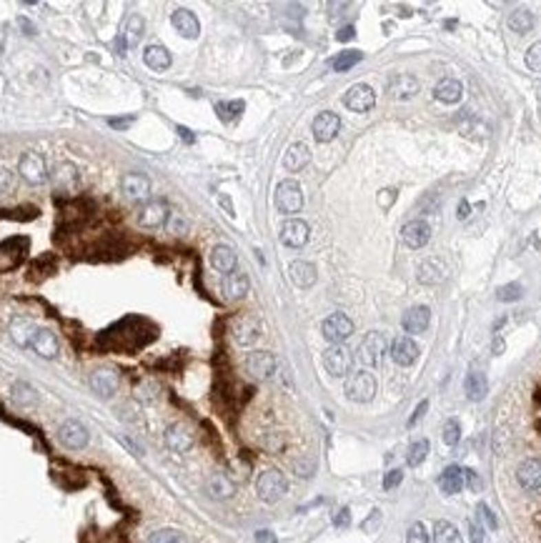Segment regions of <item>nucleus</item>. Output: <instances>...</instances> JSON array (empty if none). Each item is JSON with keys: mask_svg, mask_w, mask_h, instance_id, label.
<instances>
[{"mask_svg": "<svg viewBox=\"0 0 541 543\" xmlns=\"http://www.w3.org/2000/svg\"><path fill=\"white\" fill-rule=\"evenodd\" d=\"M441 438H444L446 446H456L458 438H461V423H458L456 418H449L444 423V428H441Z\"/></svg>", "mask_w": 541, "mask_h": 543, "instance_id": "obj_44", "label": "nucleus"}, {"mask_svg": "<svg viewBox=\"0 0 541 543\" xmlns=\"http://www.w3.org/2000/svg\"><path fill=\"white\" fill-rule=\"evenodd\" d=\"M13 188V175L0 168V191H10Z\"/></svg>", "mask_w": 541, "mask_h": 543, "instance_id": "obj_56", "label": "nucleus"}, {"mask_svg": "<svg viewBox=\"0 0 541 543\" xmlns=\"http://www.w3.org/2000/svg\"><path fill=\"white\" fill-rule=\"evenodd\" d=\"M166 220H168V208L163 200H148L146 206L138 211V226L148 228V231L160 228Z\"/></svg>", "mask_w": 541, "mask_h": 543, "instance_id": "obj_18", "label": "nucleus"}, {"mask_svg": "<svg viewBox=\"0 0 541 543\" xmlns=\"http://www.w3.org/2000/svg\"><path fill=\"white\" fill-rule=\"evenodd\" d=\"M469 538H471V543H486L484 526H479V523L469 521Z\"/></svg>", "mask_w": 541, "mask_h": 543, "instance_id": "obj_53", "label": "nucleus"}, {"mask_svg": "<svg viewBox=\"0 0 541 543\" xmlns=\"http://www.w3.org/2000/svg\"><path fill=\"white\" fill-rule=\"evenodd\" d=\"M418 353H421V348H418L416 341L409 336H399L394 343H391V358H394V363H399V365H414L418 361Z\"/></svg>", "mask_w": 541, "mask_h": 543, "instance_id": "obj_17", "label": "nucleus"}, {"mask_svg": "<svg viewBox=\"0 0 541 543\" xmlns=\"http://www.w3.org/2000/svg\"><path fill=\"white\" fill-rule=\"evenodd\" d=\"M30 348L41 358H56L58 351H61V345H58V338L53 330L48 328H38L35 330L33 341H30Z\"/></svg>", "mask_w": 541, "mask_h": 543, "instance_id": "obj_23", "label": "nucleus"}, {"mask_svg": "<svg viewBox=\"0 0 541 543\" xmlns=\"http://www.w3.org/2000/svg\"><path fill=\"white\" fill-rule=\"evenodd\" d=\"M438 489L449 496L458 493V491L464 489V471L458 466H449L444 473L438 476Z\"/></svg>", "mask_w": 541, "mask_h": 543, "instance_id": "obj_33", "label": "nucleus"}, {"mask_svg": "<svg viewBox=\"0 0 541 543\" xmlns=\"http://www.w3.org/2000/svg\"><path fill=\"white\" fill-rule=\"evenodd\" d=\"M461 96H464V88L454 78H444V81H438L434 85V98H436L438 103H458Z\"/></svg>", "mask_w": 541, "mask_h": 543, "instance_id": "obj_30", "label": "nucleus"}, {"mask_svg": "<svg viewBox=\"0 0 541 543\" xmlns=\"http://www.w3.org/2000/svg\"><path fill=\"white\" fill-rule=\"evenodd\" d=\"M143 61H146V65L151 70H168L171 68V53H168L166 45H158V43H153V45H148L146 53H143Z\"/></svg>", "mask_w": 541, "mask_h": 543, "instance_id": "obj_32", "label": "nucleus"}, {"mask_svg": "<svg viewBox=\"0 0 541 543\" xmlns=\"http://www.w3.org/2000/svg\"><path fill=\"white\" fill-rule=\"evenodd\" d=\"M356 38V28L354 25H346V28H341L339 33H336V41H341V43H346V41H354Z\"/></svg>", "mask_w": 541, "mask_h": 543, "instance_id": "obj_54", "label": "nucleus"}, {"mask_svg": "<svg viewBox=\"0 0 541 543\" xmlns=\"http://www.w3.org/2000/svg\"><path fill=\"white\" fill-rule=\"evenodd\" d=\"M464 483L469 486L471 491H481L484 489V483H481L479 473L476 471H471V468H464Z\"/></svg>", "mask_w": 541, "mask_h": 543, "instance_id": "obj_50", "label": "nucleus"}, {"mask_svg": "<svg viewBox=\"0 0 541 543\" xmlns=\"http://www.w3.org/2000/svg\"><path fill=\"white\" fill-rule=\"evenodd\" d=\"M120 38H123L125 45H136L143 38V18L140 15H128L123 23V30H120Z\"/></svg>", "mask_w": 541, "mask_h": 543, "instance_id": "obj_36", "label": "nucleus"}, {"mask_svg": "<svg viewBox=\"0 0 541 543\" xmlns=\"http://www.w3.org/2000/svg\"><path fill=\"white\" fill-rule=\"evenodd\" d=\"M288 491V481L278 468H268L256 478V493L264 503H276L281 501Z\"/></svg>", "mask_w": 541, "mask_h": 543, "instance_id": "obj_2", "label": "nucleus"}, {"mask_svg": "<svg viewBox=\"0 0 541 543\" xmlns=\"http://www.w3.org/2000/svg\"><path fill=\"white\" fill-rule=\"evenodd\" d=\"M131 120H133V118H118V120H116V118H111L108 123H111L113 128H125V125H131Z\"/></svg>", "mask_w": 541, "mask_h": 543, "instance_id": "obj_60", "label": "nucleus"}, {"mask_svg": "<svg viewBox=\"0 0 541 543\" xmlns=\"http://www.w3.org/2000/svg\"><path fill=\"white\" fill-rule=\"evenodd\" d=\"M389 351V341L383 336L381 330H371L363 336V341L359 343V351H356V358H359L361 365H366V368H374L383 361Z\"/></svg>", "mask_w": 541, "mask_h": 543, "instance_id": "obj_1", "label": "nucleus"}, {"mask_svg": "<svg viewBox=\"0 0 541 543\" xmlns=\"http://www.w3.org/2000/svg\"><path fill=\"white\" fill-rule=\"evenodd\" d=\"M311 238V228L301 218H288L281 226V243L288 248H304Z\"/></svg>", "mask_w": 541, "mask_h": 543, "instance_id": "obj_12", "label": "nucleus"}, {"mask_svg": "<svg viewBox=\"0 0 541 543\" xmlns=\"http://www.w3.org/2000/svg\"><path fill=\"white\" fill-rule=\"evenodd\" d=\"M343 103H346L348 110L354 113H366L376 105V93L371 85H363V83H356L348 88V93L343 96Z\"/></svg>", "mask_w": 541, "mask_h": 543, "instance_id": "obj_11", "label": "nucleus"}, {"mask_svg": "<svg viewBox=\"0 0 541 543\" xmlns=\"http://www.w3.org/2000/svg\"><path fill=\"white\" fill-rule=\"evenodd\" d=\"M258 543H276V538H273V533L270 531H258Z\"/></svg>", "mask_w": 541, "mask_h": 543, "instance_id": "obj_59", "label": "nucleus"}, {"mask_svg": "<svg viewBox=\"0 0 541 543\" xmlns=\"http://www.w3.org/2000/svg\"><path fill=\"white\" fill-rule=\"evenodd\" d=\"M10 393H13V401L18 406H33V403H38V391L30 383H25V381L13 383V391Z\"/></svg>", "mask_w": 541, "mask_h": 543, "instance_id": "obj_38", "label": "nucleus"}, {"mask_svg": "<svg viewBox=\"0 0 541 543\" xmlns=\"http://www.w3.org/2000/svg\"><path fill=\"white\" fill-rule=\"evenodd\" d=\"M90 388L100 396V398H111L113 393L118 391V373L111 368H98L90 373Z\"/></svg>", "mask_w": 541, "mask_h": 543, "instance_id": "obj_19", "label": "nucleus"}, {"mask_svg": "<svg viewBox=\"0 0 541 543\" xmlns=\"http://www.w3.org/2000/svg\"><path fill=\"white\" fill-rule=\"evenodd\" d=\"M313 468H316V463L311 461V458H304V461H296L293 463V471L301 476V478H308V476L313 473Z\"/></svg>", "mask_w": 541, "mask_h": 543, "instance_id": "obj_51", "label": "nucleus"}, {"mask_svg": "<svg viewBox=\"0 0 541 543\" xmlns=\"http://www.w3.org/2000/svg\"><path fill=\"white\" fill-rule=\"evenodd\" d=\"M516 481L524 491L534 493V491L541 489V461L539 458H527L521 461L519 468H516Z\"/></svg>", "mask_w": 541, "mask_h": 543, "instance_id": "obj_15", "label": "nucleus"}, {"mask_svg": "<svg viewBox=\"0 0 541 543\" xmlns=\"http://www.w3.org/2000/svg\"><path fill=\"white\" fill-rule=\"evenodd\" d=\"M18 173H21L23 178L28 180L30 186H41L48 180V171H45V160H43L41 153H23L21 156V163H18Z\"/></svg>", "mask_w": 541, "mask_h": 543, "instance_id": "obj_10", "label": "nucleus"}, {"mask_svg": "<svg viewBox=\"0 0 541 543\" xmlns=\"http://www.w3.org/2000/svg\"><path fill=\"white\" fill-rule=\"evenodd\" d=\"M361 58H363V53H361V50H343V53H339L331 61V68L339 70V73H343V70L354 68L356 63H361Z\"/></svg>", "mask_w": 541, "mask_h": 543, "instance_id": "obj_41", "label": "nucleus"}, {"mask_svg": "<svg viewBox=\"0 0 541 543\" xmlns=\"http://www.w3.org/2000/svg\"><path fill=\"white\" fill-rule=\"evenodd\" d=\"M401 481H403V471H401V468H394V471H389V473L383 476V491L396 489V486H399Z\"/></svg>", "mask_w": 541, "mask_h": 543, "instance_id": "obj_49", "label": "nucleus"}, {"mask_svg": "<svg viewBox=\"0 0 541 543\" xmlns=\"http://www.w3.org/2000/svg\"><path fill=\"white\" fill-rule=\"evenodd\" d=\"M53 183H56V188H58V191H63V193L76 191V186H78V168L73 163H61L56 171H53Z\"/></svg>", "mask_w": 541, "mask_h": 543, "instance_id": "obj_31", "label": "nucleus"}, {"mask_svg": "<svg viewBox=\"0 0 541 543\" xmlns=\"http://www.w3.org/2000/svg\"><path fill=\"white\" fill-rule=\"evenodd\" d=\"M166 446L173 451V454H186L193 448V431L186 426V423H171L166 428Z\"/></svg>", "mask_w": 541, "mask_h": 543, "instance_id": "obj_14", "label": "nucleus"}, {"mask_svg": "<svg viewBox=\"0 0 541 543\" xmlns=\"http://www.w3.org/2000/svg\"><path fill=\"white\" fill-rule=\"evenodd\" d=\"M206 493L213 498V501H229L236 496V483L231 481L226 473H213L209 476V481H206Z\"/></svg>", "mask_w": 541, "mask_h": 543, "instance_id": "obj_22", "label": "nucleus"}, {"mask_svg": "<svg viewBox=\"0 0 541 543\" xmlns=\"http://www.w3.org/2000/svg\"><path fill=\"white\" fill-rule=\"evenodd\" d=\"M401 238L409 248H423L431 241V226L426 220H409L401 228Z\"/></svg>", "mask_w": 541, "mask_h": 543, "instance_id": "obj_21", "label": "nucleus"}, {"mask_svg": "<svg viewBox=\"0 0 541 543\" xmlns=\"http://www.w3.org/2000/svg\"><path fill=\"white\" fill-rule=\"evenodd\" d=\"M248 275L243 273V270H233V273L226 275V281H223V293L226 298L231 301H241L246 293H248Z\"/></svg>", "mask_w": 541, "mask_h": 543, "instance_id": "obj_29", "label": "nucleus"}, {"mask_svg": "<svg viewBox=\"0 0 541 543\" xmlns=\"http://www.w3.org/2000/svg\"><path fill=\"white\" fill-rule=\"evenodd\" d=\"M333 523H336V526H348V523H351V511H348V509H341L339 516L333 518Z\"/></svg>", "mask_w": 541, "mask_h": 543, "instance_id": "obj_57", "label": "nucleus"}, {"mask_svg": "<svg viewBox=\"0 0 541 543\" xmlns=\"http://www.w3.org/2000/svg\"><path fill=\"white\" fill-rule=\"evenodd\" d=\"M311 128H313V138L319 143H328V140H333V138L339 136L341 118L336 113H331V110H323V113H319V116L313 118Z\"/></svg>", "mask_w": 541, "mask_h": 543, "instance_id": "obj_13", "label": "nucleus"}, {"mask_svg": "<svg viewBox=\"0 0 541 543\" xmlns=\"http://www.w3.org/2000/svg\"><path fill=\"white\" fill-rule=\"evenodd\" d=\"M426 408H429V401H421V403H418V406H416V411H414V416H411V418H409V426H416L418 418H421L423 413H426Z\"/></svg>", "mask_w": 541, "mask_h": 543, "instance_id": "obj_55", "label": "nucleus"}, {"mask_svg": "<svg viewBox=\"0 0 541 543\" xmlns=\"http://www.w3.org/2000/svg\"><path fill=\"white\" fill-rule=\"evenodd\" d=\"M288 275H291L293 286H299V288H311L319 273H316V266L308 261H293L288 266Z\"/></svg>", "mask_w": 541, "mask_h": 543, "instance_id": "obj_27", "label": "nucleus"}, {"mask_svg": "<svg viewBox=\"0 0 541 543\" xmlns=\"http://www.w3.org/2000/svg\"><path fill=\"white\" fill-rule=\"evenodd\" d=\"M120 188H123L125 198L131 200H146L151 195V180L143 173H125Z\"/></svg>", "mask_w": 541, "mask_h": 543, "instance_id": "obj_20", "label": "nucleus"}, {"mask_svg": "<svg viewBox=\"0 0 541 543\" xmlns=\"http://www.w3.org/2000/svg\"><path fill=\"white\" fill-rule=\"evenodd\" d=\"M178 133H180V138H183V140L193 143V136H191V131H188V128H178Z\"/></svg>", "mask_w": 541, "mask_h": 543, "instance_id": "obj_61", "label": "nucleus"}, {"mask_svg": "<svg viewBox=\"0 0 541 543\" xmlns=\"http://www.w3.org/2000/svg\"><path fill=\"white\" fill-rule=\"evenodd\" d=\"M527 65L531 70H541V43H534L527 50Z\"/></svg>", "mask_w": 541, "mask_h": 543, "instance_id": "obj_48", "label": "nucleus"}, {"mask_svg": "<svg viewBox=\"0 0 541 543\" xmlns=\"http://www.w3.org/2000/svg\"><path fill=\"white\" fill-rule=\"evenodd\" d=\"M308 160H311V151H308V145L301 143V140L288 145V151H286V156H284L286 171H291V173L304 171L306 165H308Z\"/></svg>", "mask_w": 541, "mask_h": 543, "instance_id": "obj_28", "label": "nucleus"}, {"mask_svg": "<svg viewBox=\"0 0 541 543\" xmlns=\"http://www.w3.org/2000/svg\"><path fill=\"white\" fill-rule=\"evenodd\" d=\"M418 90H421V85H418L416 78L409 76V73H399V76L391 78L389 85H386V93H389L394 100H411Z\"/></svg>", "mask_w": 541, "mask_h": 543, "instance_id": "obj_16", "label": "nucleus"}, {"mask_svg": "<svg viewBox=\"0 0 541 543\" xmlns=\"http://www.w3.org/2000/svg\"><path fill=\"white\" fill-rule=\"evenodd\" d=\"M406 543H429V531L423 523H414L406 533Z\"/></svg>", "mask_w": 541, "mask_h": 543, "instance_id": "obj_47", "label": "nucleus"}, {"mask_svg": "<svg viewBox=\"0 0 541 543\" xmlns=\"http://www.w3.org/2000/svg\"><path fill=\"white\" fill-rule=\"evenodd\" d=\"M58 440H61L65 448H70V451H81V448L88 446L90 434L81 420L68 418V420H63L61 428H58Z\"/></svg>", "mask_w": 541, "mask_h": 543, "instance_id": "obj_8", "label": "nucleus"}, {"mask_svg": "<svg viewBox=\"0 0 541 543\" xmlns=\"http://www.w3.org/2000/svg\"><path fill=\"white\" fill-rule=\"evenodd\" d=\"M321 333L331 345H341L346 338H351L354 333V321L346 313H331V316L321 323Z\"/></svg>", "mask_w": 541, "mask_h": 543, "instance_id": "obj_6", "label": "nucleus"}, {"mask_svg": "<svg viewBox=\"0 0 541 543\" xmlns=\"http://www.w3.org/2000/svg\"><path fill=\"white\" fill-rule=\"evenodd\" d=\"M458 220H466L469 218V215H471V206H469V203H466V200H461V203H458Z\"/></svg>", "mask_w": 541, "mask_h": 543, "instance_id": "obj_58", "label": "nucleus"}, {"mask_svg": "<svg viewBox=\"0 0 541 543\" xmlns=\"http://www.w3.org/2000/svg\"><path fill=\"white\" fill-rule=\"evenodd\" d=\"M171 23H173V28L183 35V38H198V33H201V23H198V18H195L191 10H186V8L173 10Z\"/></svg>", "mask_w": 541, "mask_h": 543, "instance_id": "obj_24", "label": "nucleus"}, {"mask_svg": "<svg viewBox=\"0 0 541 543\" xmlns=\"http://www.w3.org/2000/svg\"><path fill=\"white\" fill-rule=\"evenodd\" d=\"M476 516L481 518V526H486V529H499V521H496V516H494V511L486 506V503H479L476 506Z\"/></svg>", "mask_w": 541, "mask_h": 543, "instance_id": "obj_46", "label": "nucleus"}, {"mask_svg": "<svg viewBox=\"0 0 541 543\" xmlns=\"http://www.w3.org/2000/svg\"><path fill=\"white\" fill-rule=\"evenodd\" d=\"M343 393H346L348 401H354V403H368V401L376 396V379L374 373L368 371H356V373H348L346 385H343Z\"/></svg>", "mask_w": 541, "mask_h": 543, "instance_id": "obj_3", "label": "nucleus"}, {"mask_svg": "<svg viewBox=\"0 0 541 543\" xmlns=\"http://www.w3.org/2000/svg\"><path fill=\"white\" fill-rule=\"evenodd\" d=\"M243 108H246V103H243V100H226V103H215V113H218V118H221V120H226V123L236 120V118L243 113Z\"/></svg>", "mask_w": 541, "mask_h": 543, "instance_id": "obj_43", "label": "nucleus"}, {"mask_svg": "<svg viewBox=\"0 0 541 543\" xmlns=\"http://www.w3.org/2000/svg\"><path fill=\"white\" fill-rule=\"evenodd\" d=\"M509 28H511L513 33H529L534 28V15L529 13V10H513L509 15Z\"/></svg>", "mask_w": 541, "mask_h": 543, "instance_id": "obj_40", "label": "nucleus"}, {"mask_svg": "<svg viewBox=\"0 0 541 543\" xmlns=\"http://www.w3.org/2000/svg\"><path fill=\"white\" fill-rule=\"evenodd\" d=\"M396 195H399V193L394 191V188H383L381 193H379V206L381 208H391L396 203Z\"/></svg>", "mask_w": 541, "mask_h": 543, "instance_id": "obj_52", "label": "nucleus"}, {"mask_svg": "<svg viewBox=\"0 0 541 543\" xmlns=\"http://www.w3.org/2000/svg\"><path fill=\"white\" fill-rule=\"evenodd\" d=\"M521 293H524V288H521L519 283H507V286H501V288L496 290V298L504 303H511V301H519Z\"/></svg>", "mask_w": 541, "mask_h": 543, "instance_id": "obj_45", "label": "nucleus"}, {"mask_svg": "<svg viewBox=\"0 0 541 543\" xmlns=\"http://www.w3.org/2000/svg\"><path fill=\"white\" fill-rule=\"evenodd\" d=\"M278 368V361L273 353L268 351H253L246 358V373L256 381H268L273 379V373Z\"/></svg>", "mask_w": 541, "mask_h": 543, "instance_id": "obj_7", "label": "nucleus"}, {"mask_svg": "<svg viewBox=\"0 0 541 543\" xmlns=\"http://www.w3.org/2000/svg\"><path fill=\"white\" fill-rule=\"evenodd\" d=\"M351 365H354V353L348 351L343 343L328 345L326 351H323V368H326L328 376H333V379H348Z\"/></svg>", "mask_w": 541, "mask_h": 543, "instance_id": "obj_4", "label": "nucleus"}, {"mask_svg": "<svg viewBox=\"0 0 541 543\" xmlns=\"http://www.w3.org/2000/svg\"><path fill=\"white\" fill-rule=\"evenodd\" d=\"M261 321L256 316H236L231 323V336L238 345H253L261 338Z\"/></svg>", "mask_w": 541, "mask_h": 543, "instance_id": "obj_9", "label": "nucleus"}, {"mask_svg": "<svg viewBox=\"0 0 541 543\" xmlns=\"http://www.w3.org/2000/svg\"><path fill=\"white\" fill-rule=\"evenodd\" d=\"M276 208L281 213L291 215V213H299L301 206H304V193H301V186L296 180H281L276 186Z\"/></svg>", "mask_w": 541, "mask_h": 543, "instance_id": "obj_5", "label": "nucleus"}, {"mask_svg": "<svg viewBox=\"0 0 541 543\" xmlns=\"http://www.w3.org/2000/svg\"><path fill=\"white\" fill-rule=\"evenodd\" d=\"M429 451H431L429 438H418V440H414V443H411V446H409V454H406V463H409L411 468L421 466V463L426 461V456H429Z\"/></svg>", "mask_w": 541, "mask_h": 543, "instance_id": "obj_39", "label": "nucleus"}, {"mask_svg": "<svg viewBox=\"0 0 541 543\" xmlns=\"http://www.w3.org/2000/svg\"><path fill=\"white\" fill-rule=\"evenodd\" d=\"M434 543H464L461 533L451 521H436L434 526Z\"/></svg>", "mask_w": 541, "mask_h": 543, "instance_id": "obj_37", "label": "nucleus"}, {"mask_svg": "<svg viewBox=\"0 0 541 543\" xmlns=\"http://www.w3.org/2000/svg\"><path fill=\"white\" fill-rule=\"evenodd\" d=\"M464 391L469 396V401H481L489 391V383H486V376L481 371H471L464 381Z\"/></svg>", "mask_w": 541, "mask_h": 543, "instance_id": "obj_34", "label": "nucleus"}, {"mask_svg": "<svg viewBox=\"0 0 541 543\" xmlns=\"http://www.w3.org/2000/svg\"><path fill=\"white\" fill-rule=\"evenodd\" d=\"M429 321H431V310L426 306H414L403 313V330L406 333H423V330L429 328Z\"/></svg>", "mask_w": 541, "mask_h": 543, "instance_id": "obj_26", "label": "nucleus"}, {"mask_svg": "<svg viewBox=\"0 0 541 543\" xmlns=\"http://www.w3.org/2000/svg\"><path fill=\"white\" fill-rule=\"evenodd\" d=\"M35 326L30 323L28 318H15L13 323H10V336H13V341L18 345H30V341H33L35 336Z\"/></svg>", "mask_w": 541, "mask_h": 543, "instance_id": "obj_35", "label": "nucleus"}, {"mask_svg": "<svg viewBox=\"0 0 541 543\" xmlns=\"http://www.w3.org/2000/svg\"><path fill=\"white\" fill-rule=\"evenodd\" d=\"M148 543H188V538L178 529H158L148 536Z\"/></svg>", "mask_w": 541, "mask_h": 543, "instance_id": "obj_42", "label": "nucleus"}, {"mask_svg": "<svg viewBox=\"0 0 541 543\" xmlns=\"http://www.w3.org/2000/svg\"><path fill=\"white\" fill-rule=\"evenodd\" d=\"M236 263H238V255L236 251L231 246H226V243H221V246H215L213 251H211V266H213L215 270H221V273H233L236 270Z\"/></svg>", "mask_w": 541, "mask_h": 543, "instance_id": "obj_25", "label": "nucleus"}]
</instances>
